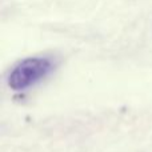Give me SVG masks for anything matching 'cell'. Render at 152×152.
Instances as JSON below:
<instances>
[{"label": "cell", "instance_id": "obj_1", "mask_svg": "<svg viewBox=\"0 0 152 152\" xmlns=\"http://www.w3.org/2000/svg\"><path fill=\"white\" fill-rule=\"evenodd\" d=\"M55 68L51 58L34 56L20 60L8 75V86L13 91H26L44 80Z\"/></svg>", "mask_w": 152, "mask_h": 152}]
</instances>
